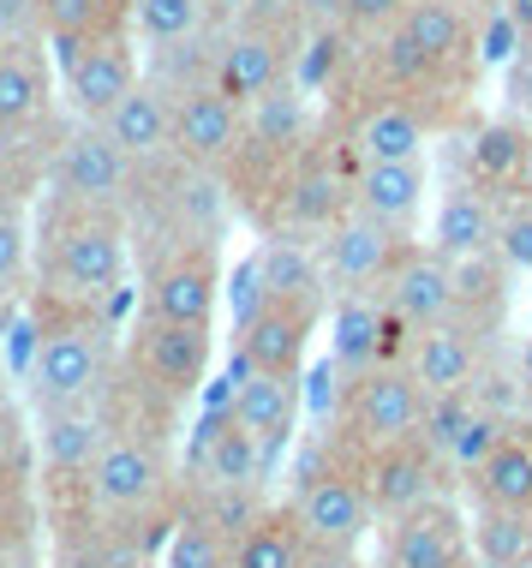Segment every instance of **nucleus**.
Listing matches in <instances>:
<instances>
[{
	"instance_id": "obj_1",
	"label": "nucleus",
	"mask_w": 532,
	"mask_h": 568,
	"mask_svg": "<svg viewBox=\"0 0 532 568\" xmlns=\"http://www.w3.org/2000/svg\"><path fill=\"white\" fill-rule=\"evenodd\" d=\"M126 210L54 197L37 210V275L54 305H102L126 282Z\"/></svg>"
},
{
	"instance_id": "obj_2",
	"label": "nucleus",
	"mask_w": 532,
	"mask_h": 568,
	"mask_svg": "<svg viewBox=\"0 0 532 568\" xmlns=\"http://www.w3.org/2000/svg\"><path fill=\"white\" fill-rule=\"evenodd\" d=\"M109 377V329H102L96 305H54L49 300V324L42 342L24 365V389L37 413L60 407H90Z\"/></svg>"
},
{
	"instance_id": "obj_3",
	"label": "nucleus",
	"mask_w": 532,
	"mask_h": 568,
	"mask_svg": "<svg viewBox=\"0 0 532 568\" xmlns=\"http://www.w3.org/2000/svg\"><path fill=\"white\" fill-rule=\"evenodd\" d=\"M473 54V19H467L454 0H413L407 19L377 37V72L401 90H424V84H443L449 72L467 67Z\"/></svg>"
},
{
	"instance_id": "obj_4",
	"label": "nucleus",
	"mask_w": 532,
	"mask_h": 568,
	"mask_svg": "<svg viewBox=\"0 0 532 568\" xmlns=\"http://www.w3.org/2000/svg\"><path fill=\"white\" fill-rule=\"evenodd\" d=\"M54 72H60V90H66L72 114L84 126L109 120L132 90L144 84V67H139V37L132 30H102V37H54Z\"/></svg>"
},
{
	"instance_id": "obj_5",
	"label": "nucleus",
	"mask_w": 532,
	"mask_h": 568,
	"mask_svg": "<svg viewBox=\"0 0 532 568\" xmlns=\"http://www.w3.org/2000/svg\"><path fill=\"white\" fill-rule=\"evenodd\" d=\"M424 402H431V395L419 389V377L407 372V365H371V372H354V383H347L341 425H347V437L371 455V449H389V443L419 437Z\"/></svg>"
},
{
	"instance_id": "obj_6",
	"label": "nucleus",
	"mask_w": 532,
	"mask_h": 568,
	"mask_svg": "<svg viewBox=\"0 0 532 568\" xmlns=\"http://www.w3.org/2000/svg\"><path fill=\"white\" fill-rule=\"evenodd\" d=\"M222 252L204 240H180L168 257H156L144 275V312L162 317V324H197V329H216L222 312Z\"/></svg>"
},
{
	"instance_id": "obj_7",
	"label": "nucleus",
	"mask_w": 532,
	"mask_h": 568,
	"mask_svg": "<svg viewBox=\"0 0 532 568\" xmlns=\"http://www.w3.org/2000/svg\"><path fill=\"white\" fill-rule=\"evenodd\" d=\"M49 180H54V197H79V204H120V210H126V192H139L144 168L132 162L102 126H79L72 138H60Z\"/></svg>"
},
{
	"instance_id": "obj_8",
	"label": "nucleus",
	"mask_w": 532,
	"mask_h": 568,
	"mask_svg": "<svg viewBox=\"0 0 532 568\" xmlns=\"http://www.w3.org/2000/svg\"><path fill=\"white\" fill-rule=\"evenodd\" d=\"M239 150H246V109L239 102H227L216 84L174 97V162L222 174L227 162H239Z\"/></svg>"
},
{
	"instance_id": "obj_9",
	"label": "nucleus",
	"mask_w": 532,
	"mask_h": 568,
	"mask_svg": "<svg viewBox=\"0 0 532 568\" xmlns=\"http://www.w3.org/2000/svg\"><path fill=\"white\" fill-rule=\"evenodd\" d=\"M407 252V234L371 222L365 210H347V216L324 234V264H329V282L336 294H383L389 270L401 264Z\"/></svg>"
},
{
	"instance_id": "obj_10",
	"label": "nucleus",
	"mask_w": 532,
	"mask_h": 568,
	"mask_svg": "<svg viewBox=\"0 0 532 568\" xmlns=\"http://www.w3.org/2000/svg\"><path fill=\"white\" fill-rule=\"evenodd\" d=\"M209 329L197 324H162V317H139V329H132V359H139L144 383H156L168 402H186V395L204 389L209 377Z\"/></svg>"
},
{
	"instance_id": "obj_11",
	"label": "nucleus",
	"mask_w": 532,
	"mask_h": 568,
	"mask_svg": "<svg viewBox=\"0 0 532 568\" xmlns=\"http://www.w3.org/2000/svg\"><path fill=\"white\" fill-rule=\"evenodd\" d=\"M90 497H96V509L109 515H144L156 509V497L168 490V460L150 437H109V449L102 460L90 467Z\"/></svg>"
},
{
	"instance_id": "obj_12",
	"label": "nucleus",
	"mask_w": 532,
	"mask_h": 568,
	"mask_svg": "<svg viewBox=\"0 0 532 568\" xmlns=\"http://www.w3.org/2000/svg\"><path fill=\"white\" fill-rule=\"evenodd\" d=\"M437 467H443V455L424 437H407V443H389V449L365 455L359 485H365V497H371L377 515L401 520V515L424 509V503H437Z\"/></svg>"
},
{
	"instance_id": "obj_13",
	"label": "nucleus",
	"mask_w": 532,
	"mask_h": 568,
	"mask_svg": "<svg viewBox=\"0 0 532 568\" xmlns=\"http://www.w3.org/2000/svg\"><path fill=\"white\" fill-rule=\"evenodd\" d=\"M276 192H282L287 234H329V227L354 210V180H347L324 150H299V156L282 168Z\"/></svg>"
},
{
	"instance_id": "obj_14",
	"label": "nucleus",
	"mask_w": 532,
	"mask_h": 568,
	"mask_svg": "<svg viewBox=\"0 0 532 568\" xmlns=\"http://www.w3.org/2000/svg\"><path fill=\"white\" fill-rule=\"evenodd\" d=\"M282 72H287L282 30H269V24H257V19H239L216 42V72H209V84H216L227 102L252 109L257 97H269V90L282 84Z\"/></svg>"
},
{
	"instance_id": "obj_15",
	"label": "nucleus",
	"mask_w": 532,
	"mask_h": 568,
	"mask_svg": "<svg viewBox=\"0 0 532 568\" xmlns=\"http://www.w3.org/2000/svg\"><path fill=\"white\" fill-rule=\"evenodd\" d=\"M371 515L377 509L365 497V485L347 479V473H317L294 497V520L317 550H359V539L371 532Z\"/></svg>"
},
{
	"instance_id": "obj_16",
	"label": "nucleus",
	"mask_w": 532,
	"mask_h": 568,
	"mask_svg": "<svg viewBox=\"0 0 532 568\" xmlns=\"http://www.w3.org/2000/svg\"><path fill=\"white\" fill-rule=\"evenodd\" d=\"M383 300L407 329L449 324L454 317V264L443 252H431V245H407L401 264H395L389 282H383Z\"/></svg>"
},
{
	"instance_id": "obj_17",
	"label": "nucleus",
	"mask_w": 532,
	"mask_h": 568,
	"mask_svg": "<svg viewBox=\"0 0 532 568\" xmlns=\"http://www.w3.org/2000/svg\"><path fill=\"white\" fill-rule=\"evenodd\" d=\"M497 234H503V204H497L484 186L461 180L437 197V216H431V252H443L449 264H467V257L497 252Z\"/></svg>"
},
{
	"instance_id": "obj_18",
	"label": "nucleus",
	"mask_w": 532,
	"mask_h": 568,
	"mask_svg": "<svg viewBox=\"0 0 532 568\" xmlns=\"http://www.w3.org/2000/svg\"><path fill=\"white\" fill-rule=\"evenodd\" d=\"M424 197H431V168L424 162H359L354 174V210L395 227V234H413V222L424 216Z\"/></svg>"
},
{
	"instance_id": "obj_19",
	"label": "nucleus",
	"mask_w": 532,
	"mask_h": 568,
	"mask_svg": "<svg viewBox=\"0 0 532 568\" xmlns=\"http://www.w3.org/2000/svg\"><path fill=\"white\" fill-rule=\"evenodd\" d=\"M383 568H467V527L449 503H424L389 527Z\"/></svg>"
},
{
	"instance_id": "obj_20",
	"label": "nucleus",
	"mask_w": 532,
	"mask_h": 568,
	"mask_svg": "<svg viewBox=\"0 0 532 568\" xmlns=\"http://www.w3.org/2000/svg\"><path fill=\"white\" fill-rule=\"evenodd\" d=\"M257 270H264V294L269 305H306V312H329V264L324 252H311L299 234H276L257 245Z\"/></svg>"
},
{
	"instance_id": "obj_21",
	"label": "nucleus",
	"mask_w": 532,
	"mask_h": 568,
	"mask_svg": "<svg viewBox=\"0 0 532 568\" xmlns=\"http://www.w3.org/2000/svg\"><path fill=\"white\" fill-rule=\"evenodd\" d=\"M49 42H0V132H24L49 120L54 102V67Z\"/></svg>"
},
{
	"instance_id": "obj_22",
	"label": "nucleus",
	"mask_w": 532,
	"mask_h": 568,
	"mask_svg": "<svg viewBox=\"0 0 532 568\" xmlns=\"http://www.w3.org/2000/svg\"><path fill=\"white\" fill-rule=\"evenodd\" d=\"M96 126L109 132L139 168L174 162V97H168V90H156L150 79L132 90V97L120 102L109 120H96Z\"/></svg>"
},
{
	"instance_id": "obj_23",
	"label": "nucleus",
	"mask_w": 532,
	"mask_h": 568,
	"mask_svg": "<svg viewBox=\"0 0 532 568\" xmlns=\"http://www.w3.org/2000/svg\"><path fill=\"white\" fill-rule=\"evenodd\" d=\"M359 162H424L431 156V120L419 114L413 97H383L359 114L354 126Z\"/></svg>"
},
{
	"instance_id": "obj_24",
	"label": "nucleus",
	"mask_w": 532,
	"mask_h": 568,
	"mask_svg": "<svg viewBox=\"0 0 532 568\" xmlns=\"http://www.w3.org/2000/svg\"><path fill=\"white\" fill-rule=\"evenodd\" d=\"M37 449H42V467L54 479H90V467L109 449V419L96 407H60V413H37Z\"/></svg>"
},
{
	"instance_id": "obj_25",
	"label": "nucleus",
	"mask_w": 532,
	"mask_h": 568,
	"mask_svg": "<svg viewBox=\"0 0 532 568\" xmlns=\"http://www.w3.org/2000/svg\"><path fill=\"white\" fill-rule=\"evenodd\" d=\"M197 467L209 485H264V473L276 467V455L264 449V437H252L234 419V407H216L197 432Z\"/></svg>"
},
{
	"instance_id": "obj_26",
	"label": "nucleus",
	"mask_w": 532,
	"mask_h": 568,
	"mask_svg": "<svg viewBox=\"0 0 532 568\" xmlns=\"http://www.w3.org/2000/svg\"><path fill=\"white\" fill-rule=\"evenodd\" d=\"M407 372L419 377L424 395H467L479 377V347L467 324H431L413 335V353H407Z\"/></svg>"
},
{
	"instance_id": "obj_27",
	"label": "nucleus",
	"mask_w": 532,
	"mask_h": 568,
	"mask_svg": "<svg viewBox=\"0 0 532 568\" xmlns=\"http://www.w3.org/2000/svg\"><path fill=\"white\" fill-rule=\"evenodd\" d=\"M317 324H324V312H306V305H264L252 317V329H239V353L252 359V372L299 377V359H306Z\"/></svg>"
},
{
	"instance_id": "obj_28",
	"label": "nucleus",
	"mask_w": 532,
	"mask_h": 568,
	"mask_svg": "<svg viewBox=\"0 0 532 568\" xmlns=\"http://www.w3.org/2000/svg\"><path fill=\"white\" fill-rule=\"evenodd\" d=\"M234 419L246 425L252 437H264L269 455H282L294 443V425H299V377H282V372H246L234 389Z\"/></svg>"
},
{
	"instance_id": "obj_29",
	"label": "nucleus",
	"mask_w": 532,
	"mask_h": 568,
	"mask_svg": "<svg viewBox=\"0 0 532 568\" xmlns=\"http://www.w3.org/2000/svg\"><path fill=\"white\" fill-rule=\"evenodd\" d=\"M389 324H401V317L389 312L383 294H336V305H329V359L341 372H371Z\"/></svg>"
},
{
	"instance_id": "obj_30",
	"label": "nucleus",
	"mask_w": 532,
	"mask_h": 568,
	"mask_svg": "<svg viewBox=\"0 0 532 568\" xmlns=\"http://www.w3.org/2000/svg\"><path fill=\"white\" fill-rule=\"evenodd\" d=\"M467 180L484 192H509L532 180V120H484L473 132V150H467Z\"/></svg>"
},
{
	"instance_id": "obj_31",
	"label": "nucleus",
	"mask_w": 532,
	"mask_h": 568,
	"mask_svg": "<svg viewBox=\"0 0 532 568\" xmlns=\"http://www.w3.org/2000/svg\"><path fill=\"white\" fill-rule=\"evenodd\" d=\"M306 126H311L306 97H299L294 84H276L269 97H257L246 109V150H257V156L287 168L299 150H306Z\"/></svg>"
},
{
	"instance_id": "obj_32",
	"label": "nucleus",
	"mask_w": 532,
	"mask_h": 568,
	"mask_svg": "<svg viewBox=\"0 0 532 568\" xmlns=\"http://www.w3.org/2000/svg\"><path fill=\"white\" fill-rule=\"evenodd\" d=\"M222 0H132V37L144 49H168V42L209 37Z\"/></svg>"
},
{
	"instance_id": "obj_33",
	"label": "nucleus",
	"mask_w": 532,
	"mask_h": 568,
	"mask_svg": "<svg viewBox=\"0 0 532 568\" xmlns=\"http://www.w3.org/2000/svg\"><path fill=\"white\" fill-rule=\"evenodd\" d=\"M467 485H473L479 509H521V515H532V437H509Z\"/></svg>"
},
{
	"instance_id": "obj_34",
	"label": "nucleus",
	"mask_w": 532,
	"mask_h": 568,
	"mask_svg": "<svg viewBox=\"0 0 532 568\" xmlns=\"http://www.w3.org/2000/svg\"><path fill=\"white\" fill-rule=\"evenodd\" d=\"M503 257L484 252V257H467V264H454V324L467 329H491L497 317H503L509 305V287H503Z\"/></svg>"
},
{
	"instance_id": "obj_35",
	"label": "nucleus",
	"mask_w": 532,
	"mask_h": 568,
	"mask_svg": "<svg viewBox=\"0 0 532 568\" xmlns=\"http://www.w3.org/2000/svg\"><path fill=\"white\" fill-rule=\"evenodd\" d=\"M306 550H311V539L299 532L294 509H287V515H264V520H257L246 539L234 545L227 568H299V562H306Z\"/></svg>"
},
{
	"instance_id": "obj_36",
	"label": "nucleus",
	"mask_w": 532,
	"mask_h": 568,
	"mask_svg": "<svg viewBox=\"0 0 532 568\" xmlns=\"http://www.w3.org/2000/svg\"><path fill=\"white\" fill-rule=\"evenodd\" d=\"M473 557H479V568H532V515H521V509H479Z\"/></svg>"
},
{
	"instance_id": "obj_37",
	"label": "nucleus",
	"mask_w": 532,
	"mask_h": 568,
	"mask_svg": "<svg viewBox=\"0 0 532 568\" xmlns=\"http://www.w3.org/2000/svg\"><path fill=\"white\" fill-rule=\"evenodd\" d=\"M30 264H37V216L19 192H0V294L19 287Z\"/></svg>"
},
{
	"instance_id": "obj_38",
	"label": "nucleus",
	"mask_w": 532,
	"mask_h": 568,
	"mask_svg": "<svg viewBox=\"0 0 532 568\" xmlns=\"http://www.w3.org/2000/svg\"><path fill=\"white\" fill-rule=\"evenodd\" d=\"M49 37H102V30H132V0H42Z\"/></svg>"
},
{
	"instance_id": "obj_39",
	"label": "nucleus",
	"mask_w": 532,
	"mask_h": 568,
	"mask_svg": "<svg viewBox=\"0 0 532 568\" xmlns=\"http://www.w3.org/2000/svg\"><path fill=\"white\" fill-rule=\"evenodd\" d=\"M197 515H204L227 545H239L257 520H264V503H257V485H209V497Z\"/></svg>"
},
{
	"instance_id": "obj_40",
	"label": "nucleus",
	"mask_w": 532,
	"mask_h": 568,
	"mask_svg": "<svg viewBox=\"0 0 532 568\" xmlns=\"http://www.w3.org/2000/svg\"><path fill=\"white\" fill-rule=\"evenodd\" d=\"M227 557H234V545H227L204 515H192L168 545V568H227Z\"/></svg>"
},
{
	"instance_id": "obj_41",
	"label": "nucleus",
	"mask_w": 532,
	"mask_h": 568,
	"mask_svg": "<svg viewBox=\"0 0 532 568\" xmlns=\"http://www.w3.org/2000/svg\"><path fill=\"white\" fill-rule=\"evenodd\" d=\"M514 432H509V419H497V413H484V407H473V419L461 425V437H454V449H449V460L454 467H467V473H479L484 460H491L497 449H503Z\"/></svg>"
},
{
	"instance_id": "obj_42",
	"label": "nucleus",
	"mask_w": 532,
	"mask_h": 568,
	"mask_svg": "<svg viewBox=\"0 0 532 568\" xmlns=\"http://www.w3.org/2000/svg\"><path fill=\"white\" fill-rule=\"evenodd\" d=\"M467 419H473V395H431V402H424L419 437L449 460V449H454V437H461V425H467Z\"/></svg>"
},
{
	"instance_id": "obj_43",
	"label": "nucleus",
	"mask_w": 532,
	"mask_h": 568,
	"mask_svg": "<svg viewBox=\"0 0 532 568\" xmlns=\"http://www.w3.org/2000/svg\"><path fill=\"white\" fill-rule=\"evenodd\" d=\"M497 257L509 270L532 275V204H509L503 210V234H497Z\"/></svg>"
},
{
	"instance_id": "obj_44",
	"label": "nucleus",
	"mask_w": 532,
	"mask_h": 568,
	"mask_svg": "<svg viewBox=\"0 0 532 568\" xmlns=\"http://www.w3.org/2000/svg\"><path fill=\"white\" fill-rule=\"evenodd\" d=\"M407 7H413V0H347V30H359V37L377 42L407 19Z\"/></svg>"
},
{
	"instance_id": "obj_45",
	"label": "nucleus",
	"mask_w": 532,
	"mask_h": 568,
	"mask_svg": "<svg viewBox=\"0 0 532 568\" xmlns=\"http://www.w3.org/2000/svg\"><path fill=\"white\" fill-rule=\"evenodd\" d=\"M503 97H509V109L532 120V42H521V49L509 54V72H503Z\"/></svg>"
},
{
	"instance_id": "obj_46",
	"label": "nucleus",
	"mask_w": 532,
	"mask_h": 568,
	"mask_svg": "<svg viewBox=\"0 0 532 568\" xmlns=\"http://www.w3.org/2000/svg\"><path fill=\"white\" fill-rule=\"evenodd\" d=\"M287 12H294L299 24H311V30L347 24V0H287Z\"/></svg>"
},
{
	"instance_id": "obj_47",
	"label": "nucleus",
	"mask_w": 532,
	"mask_h": 568,
	"mask_svg": "<svg viewBox=\"0 0 532 568\" xmlns=\"http://www.w3.org/2000/svg\"><path fill=\"white\" fill-rule=\"evenodd\" d=\"M503 24L514 30V42H532V0H503Z\"/></svg>"
},
{
	"instance_id": "obj_48",
	"label": "nucleus",
	"mask_w": 532,
	"mask_h": 568,
	"mask_svg": "<svg viewBox=\"0 0 532 568\" xmlns=\"http://www.w3.org/2000/svg\"><path fill=\"white\" fill-rule=\"evenodd\" d=\"M299 568H365V562H359V550H317V545H311Z\"/></svg>"
},
{
	"instance_id": "obj_49",
	"label": "nucleus",
	"mask_w": 532,
	"mask_h": 568,
	"mask_svg": "<svg viewBox=\"0 0 532 568\" xmlns=\"http://www.w3.org/2000/svg\"><path fill=\"white\" fill-rule=\"evenodd\" d=\"M514 372H521V383H526V395H532V335L521 342V365H514Z\"/></svg>"
},
{
	"instance_id": "obj_50",
	"label": "nucleus",
	"mask_w": 532,
	"mask_h": 568,
	"mask_svg": "<svg viewBox=\"0 0 532 568\" xmlns=\"http://www.w3.org/2000/svg\"><path fill=\"white\" fill-rule=\"evenodd\" d=\"M521 437H532V402H526V413H521Z\"/></svg>"
},
{
	"instance_id": "obj_51",
	"label": "nucleus",
	"mask_w": 532,
	"mask_h": 568,
	"mask_svg": "<svg viewBox=\"0 0 532 568\" xmlns=\"http://www.w3.org/2000/svg\"><path fill=\"white\" fill-rule=\"evenodd\" d=\"M0 425H7V383H0Z\"/></svg>"
}]
</instances>
